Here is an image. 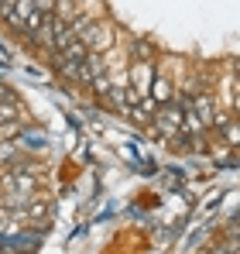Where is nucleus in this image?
Wrapping results in <instances>:
<instances>
[{"label": "nucleus", "instance_id": "1", "mask_svg": "<svg viewBox=\"0 0 240 254\" xmlns=\"http://www.w3.org/2000/svg\"><path fill=\"white\" fill-rule=\"evenodd\" d=\"M0 186H3V192H7L3 203L10 206V203H24V199H31V192H35L38 182H35L31 172H17V169H14V172H7V175L0 179Z\"/></svg>", "mask_w": 240, "mask_h": 254}, {"label": "nucleus", "instance_id": "2", "mask_svg": "<svg viewBox=\"0 0 240 254\" xmlns=\"http://www.w3.org/2000/svg\"><path fill=\"white\" fill-rule=\"evenodd\" d=\"M31 10H35V0H3V3H0V17H3L10 28H17V31H21V24L28 21Z\"/></svg>", "mask_w": 240, "mask_h": 254}, {"label": "nucleus", "instance_id": "3", "mask_svg": "<svg viewBox=\"0 0 240 254\" xmlns=\"http://www.w3.org/2000/svg\"><path fill=\"white\" fill-rule=\"evenodd\" d=\"M155 127L168 137H179L182 134V107H168V103L158 107L155 110Z\"/></svg>", "mask_w": 240, "mask_h": 254}, {"label": "nucleus", "instance_id": "4", "mask_svg": "<svg viewBox=\"0 0 240 254\" xmlns=\"http://www.w3.org/2000/svg\"><path fill=\"white\" fill-rule=\"evenodd\" d=\"M192 114H196V117H199V121H202L206 127L213 124V114H216V110H213V100H209L206 93H199V96H192Z\"/></svg>", "mask_w": 240, "mask_h": 254}, {"label": "nucleus", "instance_id": "5", "mask_svg": "<svg viewBox=\"0 0 240 254\" xmlns=\"http://www.w3.org/2000/svg\"><path fill=\"white\" fill-rule=\"evenodd\" d=\"M24 220H28L31 227H45V223H48V206H45V203H35L31 210L24 213Z\"/></svg>", "mask_w": 240, "mask_h": 254}, {"label": "nucleus", "instance_id": "6", "mask_svg": "<svg viewBox=\"0 0 240 254\" xmlns=\"http://www.w3.org/2000/svg\"><path fill=\"white\" fill-rule=\"evenodd\" d=\"M220 130H223V141H227L230 148H240V121H227Z\"/></svg>", "mask_w": 240, "mask_h": 254}, {"label": "nucleus", "instance_id": "7", "mask_svg": "<svg viewBox=\"0 0 240 254\" xmlns=\"http://www.w3.org/2000/svg\"><path fill=\"white\" fill-rule=\"evenodd\" d=\"M89 86H93V93H96V96H103V100H107V96H110V89H114V83H110L103 72H96V79H93Z\"/></svg>", "mask_w": 240, "mask_h": 254}, {"label": "nucleus", "instance_id": "8", "mask_svg": "<svg viewBox=\"0 0 240 254\" xmlns=\"http://www.w3.org/2000/svg\"><path fill=\"white\" fill-rule=\"evenodd\" d=\"M17 121V103H0V127Z\"/></svg>", "mask_w": 240, "mask_h": 254}, {"label": "nucleus", "instance_id": "9", "mask_svg": "<svg viewBox=\"0 0 240 254\" xmlns=\"http://www.w3.org/2000/svg\"><path fill=\"white\" fill-rule=\"evenodd\" d=\"M168 96H172V86H168V83L155 86V103H168Z\"/></svg>", "mask_w": 240, "mask_h": 254}, {"label": "nucleus", "instance_id": "10", "mask_svg": "<svg viewBox=\"0 0 240 254\" xmlns=\"http://www.w3.org/2000/svg\"><path fill=\"white\" fill-rule=\"evenodd\" d=\"M55 3H59V0H35V10H41V14H55Z\"/></svg>", "mask_w": 240, "mask_h": 254}, {"label": "nucleus", "instance_id": "11", "mask_svg": "<svg viewBox=\"0 0 240 254\" xmlns=\"http://www.w3.org/2000/svg\"><path fill=\"white\" fill-rule=\"evenodd\" d=\"M0 103H17V96L10 93V86H3V83H0Z\"/></svg>", "mask_w": 240, "mask_h": 254}, {"label": "nucleus", "instance_id": "12", "mask_svg": "<svg viewBox=\"0 0 240 254\" xmlns=\"http://www.w3.org/2000/svg\"><path fill=\"white\" fill-rule=\"evenodd\" d=\"M209 254H234V248H230V244H213Z\"/></svg>", "mask_w": 240, "mask_h": 254}, {"label": "nucleus", "instance_id": "13", "mask_svg": "<svg viewBox=\"0 0 240 254\" xmlns=\"http://www.w3.org/2000/svg\"><path fill=\"white\" fill-rule=\"evenodd\" d=\"M234 110H237V114H240V93H237V96H234Z\"/></svg>", "mask_w": 240, "mask_h": 254}, {"label": "nucleus", "instance_id": "14", "mask_svg": "<svg viewBox=\"0 0 240 254\" xmlns=\"http://www.w3.org/2000/svg\"><path fill=\"white\" fill-rule=\"evenodd\" d=\"M234 254H240V248H234Z\"/></svg>", "mask_w": 240, "mask_h": 254}, {"label": "nucleus", "instance_id": "15", "mask_svg": "<svg viewBox=\"0 0 240 254\" xmlns=\"http://www.w3.org/2000/svg\"><path fill=\"white\" fill-rule=\"evenodd\" d=\"M237 72H240V62H237Z\"/></svg>", "mask_w": 240, "mask_h": 254}, {"label": "nucleus", "instance_id": "16", "mask_svg": "<svg viewBox=\"0 0 240 254\" xmlns=\"http://www.w3.org/2000/svg\"><path fill=\"white\" fill-rule=\"evenodd\" d=\"M0 3H3V0H0Z\"/></svg>", "mask_w": 240, "mask_h": 254}]
</instances>
